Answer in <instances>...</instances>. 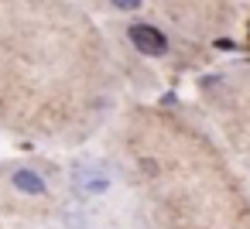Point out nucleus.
<instances>
[{"label": "nucleus", "instance_id": "nucleus-1", "mask_svg": "<svg viewBox=\"0 0 250 229\" xmlns=\"http://www.w3.org/2000/svg\"><path fill=\"white\" fill-rule=\"evenodd\" d=\"M130 41H134V48L144 52V55H165V52H168V38H165L158 28H151V24H134V28H130Z\"/></svg>", "mask_w": 250, "mask_h": 229}, {"label": "nucleus", "instance_id": "nucleus-2", "mask_svg": "<svg viewBox=\"0 0 250 229\" xmlns=\"http://www.w3.org/2000/svg\"><path fill=\"white\" fill-rule=\"evenodd\" d=\"M14 185L21 191H31V195H42L45 191V181L35 174V171H14Z\"/></svg>", "mask_w": 250, "mask_h": 229}, {"label": "nucleus", "instance_id": "nucleus-3", "mask_svg": "<svg viewBox=\"0 0 250 229\" xmlns=\"http://www.w3.org/2000/svg\"><path fill=\"white\" fill-rule=\"evenodd\" d=\"M113 4H117L120 11H137V7H141V0H113Z\"/></svg>", "mask_w": 250, "mask_h": 229}]
</instances>
